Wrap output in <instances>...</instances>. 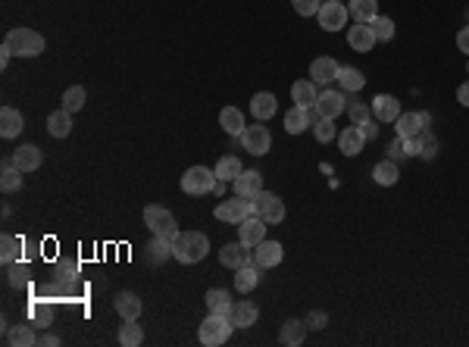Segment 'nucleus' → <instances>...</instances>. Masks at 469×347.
<instances>
[{"mask_svg": "<svg viewBox=\"0 0 469 347\" xmlns=\"http://www.w3.org/2000/svg\"><path fill=\"white\" fill-rule=\"evenodd\" d=\"M22 129H25L22 113L13 110V106H4V110H0V135H4V138H16Z\"/></svg>", "mask_w": 469, "mask_h": 347, "instance_id": "obj_25", "label": "nucleus"}, {"mask_svg": "<svg viewBox=\"0 0 469 347\" xmlns=\"http://www.w3.org/2000/svg\"><path fill=\"white\" fill-rule=\"evenodd\" d=\"M10 344H16V347H31V344H38V335L31 332V325H16V329L10 332Z\"/></svg>", "mask_w": 469, "mask_h": 347, "instance_id": "obj_42", "label": "nucleus"}, {"mask_svg": "<svg viewBox=\"0 0 469 347\" xmlns=\"http://www.w3.org/2000/svg\"><path fill=\"white\" fill-rule=\"evenodd\" d=\"M251 253H253V266H257V269H272V266H279L281 257H285L281 244L279 241H266V238Z\"/></svg>", "mask_w": 469, "mask_h": 347, "instance_id": "obj_11", "label": "nucleus"}, {"mask_svg": "<svg viewBox=\"0 0 469 347\" xmlns=\"http://www.w3.org/2000/svg\"><path fill=\"white\" fill-rule=\"evenodd\" d=\"M232 329H234V325L229 323V316L210 313V316H206L204 323H200V329H197L200 344H206V347H219V344H225V341H229V335H232Z\"/></svg>", "mask_w": 469, "mask_h": 347, "instance_id": "obj_4", "label": "nucleus"}, {"mask_svg": "<svg viewBox=\"0 0 469 347\" xmlns=\"http://www.w3.org/2000/svg\"><path fill=\"white\" fill-rule=\"evenodd\" d=\"M241 144H244L247 153L263 157V153H270V148H272V135L266 125H247V129L241 132Z\"/></svg>", "mask_w": 469, "mask_h": 347, "instance_id": "obj_9", "label": "nucleus"}, {"mask_svg": "<svg viewBox=\"0 0 469 347\" xmlns=\"http://www.w3.org/2000/svg\"><path fill=\"white\" fill-rule=\"evenodd\" d=\"M41 163H44V153L35 144H22V148L13 153V166L19 172H35V169H41Z\"/></svg>", "mask_w": 469, "mask_h": 347, "instance_id": "obj_15", "label": "nucleus"}, {"mask_svg": "<svg viewBox=\"0 0 469 347\" xmlns=\"http://www.w3.org/2000/svg\"><path fill=\"white\" fill-rule=\"evenodd\" d=\"M47 132H50L53 138H69V132H72V113L63 110V106H59L57 113H50V116H47Z\"/></svg>", "mask_w": 469, "mask_h": 347, "instance_id": "obj_27", "label": "nucleus"}, {"mask_svg": "<svg viewBox=\"0 0 469 347\" xmlns=\"http://www.w3.org/2000/svg\"><path fill=\"white\" fill-rule=\"evenodd\" d=\"M238 276H234V288L241 291V295H247V291H253L257 288V282H260V269L257 266H241V269H234Z\"/></svg>", "mask_w": 469, "mask_h": 347, "instance_id": "obj_36", "label": "nucleus"}, {"mask_svg": "<svg viewBox=\"0 0 469 347\" xmlns=\"http://www.w3.org/2000/svg\"><path fill=\"white\" fill-rule=\"evenodd\" d=\"M206 310L210 313H219V316H229V306H232V295L225 288H210L204 297Z\"/></svg>", "mask_w": 469, "mask_h": 347, "instance_id": "obj_30", "label": "nucleus"}, {"mask_svg": "<svg viewBox=\"0 0 469 347\" xmlns=\"http://www.w3.org/2000/svg\"><path fill=\"white\" fill-rule=\"evenodd\" d=\"M310 129V116H307V106H291L285 116V132L288 135H300V132Z\"/></svg>", "mask_w": 469, "mask_h": 347, "instance_id": "obj_33", "label": "nucleus"}, {"mask_svg": "<svg viewBox=\"0 0 469 347\" xmlns=\"http://www.w3.org/2000/svg\"><path fill=\"white\" fill-rule=\"evenodd\" d=\"M6 276H10V285H13V288H22V285H29V266H25V263H16V260H13L10 269H6Z\"/></svg>", "mask_w": 469, "mask_h": 347, "instance_id": "obj_43", "label": "nucleus"}, {"mask_svg": "<svg viewBox=\"0 0 469 347\" xmlns=\"http://www.w3.org/2000/svg\"><path fill=\"white\" fill-rule=\"evenodd\" d=\"M251 206H253V216H260L266 225H276L285 219V204H281V197L272 194V191H260V194L251 200Z\"/></svg>", "mask_w": 469, "mask_h": 347, "instance_id": "obj_6", "label": "nucleus"}, {"mask_svg": "<svg viewBox=\"0 0 469 347\" xmlns=\"http://www.w3.org/2000/svg\"><path fill=\"white\" fill-rule=\"evenodd\" d=\"M0 188L10 194V191H19L22 188V176H19V169L13 163H6L4 166V172H0Z\"/></svg>", "mask_w": 469, "mask_h": 347, "instance_id": "obj_40", "label": "nucleus"}, {"mask_svg": "<svg viewBox=\"0 0 469 347\" xmlns=\"http://www.w3.org/2000/svg\"><path fill=\"white\" fill-rule=\"evenodd\" d=\"M4 48H10V50H13V57H25V59H31V57H41L47 44H44V35H38L35 29H13L10 35H6Z\"/></svg>", "mask_w": 469, "mask_h": 347, "instance_id": "obj_2", "label": "nucleus"}, {"mask_svg": "<svg viewBox=\"0 0 469 347\" xmlns=\"http://www.w3.org/2000/svg\"><path fill=\"white\" fill-rule=\"evenodd\" d=\"M347 116H351V122H354V125H363L366 119H372V116H370V106H366L363 100H357V104L347 106Z\"/></svg>", "mask_w": 469, "mask_h": 347, "instance_id": "obj_45", "label": "nucleus"}, {"mask_svg": "<svg viewBox=\"0 0 469 347\" xmlns=\"http://www.w3.org/2000/svg\"><path fill=\"white\" fill-rule=\"evenodd\" d=\"M363 144H366V138H363V132H360V125H351V129H344L338 135V148L344 157H357V153L363 150Z\"/></svg>", "mask_w": 469, "mask_h": 347, "instance_id": "obj_22", "label": "nucleus"}, {"mask_svg": "<svg viewBox=\"0 0 469 347\" xmlns=\"http://www.w3.org/2000/svg\"><path fill=\"white\" fill-rule=\"evenodd\" d=\"M466 76H469V63H466Z\"/></svg>", "mask_w": 469, "mask_h": 347, "instance_id": "obj_58", "label": "nucleus"}, {"mask_svg": "<svg viewBox=\"0 0 469 347\" xmlns=\"http://www.w3.org/2000/svg\"><path fill=\"white\" fill-rule=\"evenodd\" d=\"M316 16H319V25H323L326 31H341L347 25V19H351V13H347V6L341 3V0H326Z\"/></svg>", "mask_w": 469, "mask_h": 347, "instance_id": "obj_8", "label": "nucleus"}, {"mask_svg": "<svg viewBox=\"0 0 469 347\" xmlns=\"http://www.w3.org/2000/svg\"><path fill=\"white\" fill-rule=\"evenodd\" d=\"M344 106H347L344 91H323L319 100H316V110H319V116H323V119L341 116V113H344Z\"/></svg>", "mask_w": 469, "mask_h": 347, "instance_id": "obj_18", "label": "nucleus"}, {"mask_svg": "<svg viewBox=\"0 0 469 347\" xmlns=\"http://www.w3.org/2000/svg\"><path fill=\"white\" fill-rule=\"evenodd\" d=\"M347 13H351L357 22H372L379 16V0H351L347 3Z\"/></svg>", "mask_w": 469, "mask_h": 347, "instance_id": "obj_32", "label": "nucleus"}, {"mask_svg": "<svg viewBox=\"0 0 469 347\" xmlns=\"http://www.w3.org/2000/svg\"><path fill=\"white\" fill-rule=\"evenodd\" d=\"M438 157V138L432 135V132H422V160H435Z\"/></svg>", "mask_w": 469, "mask_h": 347, "instance_id": "obj_46", "label": "nucleus"}, {"mask_svg": "<svg viewBox=\"0 0 469 347\" xmlns=\"http://www.w3.org/2000/svg\"><path fill=\"white\" fill-rule=\"evenodd\" d=\"M216 219H223V222H232V225H241L247 216H253V206L247 197H238L234 194V200H223V204H216Z\"/></svg>", "mask_w": 469, "mask_h": 347, "instance_id": "obj_7", "label": "nucleus"}, {"mask_svg": "<svg viewBox=\"0 0 469 347\" xmlns=\"http://www.w3.org/2000/svg\"><path fill=\"white\" fill-rule=\"evenodd\" d=\"M232 188H234V194L238 197H247V200H253L263 191V176H260L257 169H244L238 178L232 182Z\"/></svg>", "mask_w": 469, "mask_h": 347, "instance_id": "obj_14", "label": "nucleus"}, {"mask_svg": "<svg viewBox=\"0 0 469 347\" xmlns=\"http://www.w3.org/2000/svg\"><path fill=\"white\" fill-rule=\"evenodd\" d=\"M276 94L272 91H260V94H253L251 97V113L260 119V122H266V119H272L276 116Z\"/></svg>", "mask_w": 469, "mask_h": 347, "instance_id": "obj_23", "label": "nucleus"}, {"mask_svg": "<svg viewBox=\"0 0 469 347\" xmlns=\"http://www.w3.org/2000/svg\"><path fill=\"white\" fill-rule=\"evenodd\" d=\"M304 335H307V323L304 319H288L285 325H281V344H288V347H298V344H304Z\"/></svg>", "mask_w": 469, "mask_h": 347, "instance_id": "obj_31", "label": "nucleus"}, {"mask_svg": "<svg viewBox=\"0 0 469 347\" xmlns=\"http://www.w3.org/2000/svg\"><path fill=\"white\" fill-rule=\"evenodd\" d=\"M219 263L229 266V269H241V266H251L253 263V253L244 241H232L219 250Z\"/></svg>", "mask_w": 469, "mask_h": 347, "instance_id": "obj_10", "label": "nucleus"}, {"mask_svg": "<svg viewBox=\"0 0 469 347\" xmlns=\"http://www.w3.org/2000/svg\"><path fill=\"white\" fill-rule=\"evenodd\" d=\"M38 344H44V347H57V344H59V338L53 335V332H44V335L38 338Z\"/></svg>", "mask_w": 469, "mask_h": 347, "instance_id": "obj_54", "label": "nucleus"}, {"mask_svg": "<svg viewBox=\"0 0 469 347\" xmlns=\"http://www.w3.org/2000/svg\"><path fill=\"white\" fill-rule=\"evenodd\" d=\"M223 191H225V182H219V178H216V185H213V194L223 197Z\"/></svg>", "mask_w": 469, "mask_h": 347, "instance_id": "obj_57", "label": "nucleus"}, {"mask_svg": "<svg viewBox=\"0 0 469 347\" xmlns=\"http://www.w3.org/2000/svg\"><path fill=\"white\" fill-rule=\"evenodd\" d=\"M219 125H223L225 135H234V138H241V132L247 129V125H244V113H241L238 106H225V110L219 113Z\"/></svg>", "mask_w": 469, "mask_h": 347, "instance_id": "obj_26", "label": "nucleus"}, {"mask_svg": "<svg viewBox=\"0 0 469 347\" xmlns=\"http://www.w3.org/2000/svg\"><path fill=\"white\" fill-rule=\"evenodd\" d=\"M144 225L153 232V235L166 238V241H176V235H178L176 216H172V213L166 210V206H160V204L144 206Z\"/></svg>", "mask_w": 469, "mask_h": 347, "instance_id": "obj_3", "label": "nucleus"}, {"mask_svg": "<svg viewBox=\"0 0 469 347\" xmlns=\"http://www.w3.org/2000/svg\"><path fill=\"white\" fill-rule=\"evenodd\" d=\"M291 100H294V106H316V100H319L316 82H313V78L294 82V85H291Z\"/></svg>", "mask_w": 469, "mask_h": 347, "instance_id": "obj_21", "label": "nucleus"}, {"mask_svg": "<svg viewBox=\"0 0 469 347\" xmlns=\"http://www.w3.org/2000/svg\"><path fill=\"white\" fill-rule=\"evenodd\" d=\"M210 253V238L204 232H178L172 241V257L185 266H194Z\"/></svg>", "mask_w": 469, "mask_h": 347, "instance_id": "obj_1", "label": "nucleus"}, {"mask_svg": "<svg viewBox=\"0 0 469 347\" xmlns=\"http://www.w3.org/2000/svg\"><path fill=\"white\" fill-rule=\"evenodd\" d=\"M213 172H216L219 182H234V178H238L241 172H244V166H241V160H238V157H232V153H229V157L219 160L216 169H213Z\"/></svg>", "mask_w": 469, "mask_h": 347, "instance_id": "obj_34", "label": "nucleus"}, {"mask_svg": "<svg viewBox=\"0 0 469 347\" xmlns=\"http://www.w3.org/2000/svg\"><path fill=\"white\" fill-rule=\"evenodd\" d=\"M457 48L469 57V25H466V29H460V31H457Z\"/></svg>", "mask_w": 469, "mask_h": 347, "instance_id": "obj_53", "label": "nucleus"}, {"mask_svg": "<svg viewBox=\"0 0 469 347\" xmlns=\"http://www.w3.org/2000/svg\"><path fill=\"white\" fill-rule=\"evenodd\" d=\"M360 132H363V138H366V141H372V138L379 135V125H375V119H366V122L360 125Z\"/></svg>", "mask_w": 469, "mask_h": 347, "instance_id": "obj_52", "label": "nucleus"}, {"mask_svg": "<svg viewBox=\"0 0 469 347\" xmlns=\"http://www.w3.org/2000/svg\"><path fill=\"white\" fill-rule=\"evenodd\" d=\"M338 82H341V91H360L366 85V76L360 69H354V66H344V69H338Z\"/></svg>", "mask_w": 469, "mask_h": 347, "instance_id": "obj_37", "label": "nucleus"}, {"mask_svg": "<svg viewBox=\"0 0 469 347\" xmlns=\"http://www.w3.org/2000/svg\"><path fill=\"white\" fill-rule=\"evenodd\" d=\"M404 150H407V157H422V132L404 138Z\"/></svg>", "mask_w": 469, "mask_h": 347, "instance_id": "obj_49", "label": "nucleus"}, {"mask_svg": "<svg viewBox=\"0 0 469 347\" xmlns=\"http://www.w3.org/2000/svg\"><path fill=\"white\" fill-rule=\"evenodd\" d=\"M116 313L122 319H138L141 316V310H144V304H141V297L135 295V291H119L116 295Z\"/></svg>", "mask_w": 469, "mask_h": 347, "instance_id": "obj_24", "label": "nucleus"}, {"mask_svg": "<svg viewBox=\"0 0 469 347\" xmlns=\"http://www.w3.org/2000/svg\"><path fill=\"white\" fill-rule=\"evenodd\" d=\"M291 3H294V13H298V16H307V19L316 16L319 6H323L319 0H291Z\"/></svg>", "mask_w": 469, "mask_h": 347, "instance_id": "obj_48", "label": "nucleus"}, {"mask_svg": "<svg viewBox=\"0 0 469 347\" xmlns=\"http://www.w3.org/2000/svg\"><path fill=\"white\" fill-rule=\"evenodd\" d=\"M372 178H375V185H382V188L398 185V178H400L398 163H394V160H382V163H375L372 166Z\"/></svg>", "mask_w": 469, "mask_h": 347, "instance_id": "obj_28", "label": "nucleus"}, {"mask_svg": "<svg viewBox=\"0 0 469 347\" xmlns=\"http://www.w3.org/2000/svg\"><path fill=\"white\" fill-rule=\"evenodd\" d=\"M31 319H35L38 325H50L53 323V306L50 304H35L31 306Z\"/></svg>", "mask_w": 469, "mask_h": 347, "instance_id": "obj_47", "label": "nucleus"}, {"mask_svg": "<svg viewBox=\"0 0 469 347\" xmlns=\"http://www.w3.org/2000/svg\"><path fill=\"white\" fill-rule=\"evenodd\" d=\"M10 57H13V50H10V48H4V50H0V69H6V63H10Z\"/></svg>", "mask_w": 469, "mask_h": 347, "instance_id": "obj_56", "label": "nucleus"}, {"mask_svg": "<svg viewBox=\"0 0 469 347\" xmlns=\"http://www.w3.org/2000/svg\"><path fill=\"white\" fill-rule=\"evenodd\" d=\"M19 250H22V241H19L16 235H4V238H0V260H4L6 266H10L13 260H19Z\"/></svg>", "mask_w": 469, "mask_h": 347, "instance_id": "obj_38", "label": "nucleus"}, {"mask_svg": "<svg viewBox=\"0 0 469 347\" xmlns=\"http://www.w3.org/2000/svg\"><path fill=\"white\" fill-rule=\"evenodd\" d=\"M370 29H372L375 41H391V38H394V22L388 16H375L370 22Z\"/></svg>", "mask_w": 469, "mask_h": 347, "instance_id": "obj_41", "label": "nucleus"}, {"mask_svg": "<svg viewBox=\"0 0 469 347\" xmlns=\"http://www.w3.org/2000/svg\"><path fill=\"white\" fill-rule=\"evenodd\" d=\"M266 238V222L260 216H247L244 222L238 225V241H244L247 248H257Z\"/></svg>", "mask_w": 469, "mask_h": 347, "instance_id": "obj_17", "label": "nucleus"}, {"mask_svg": "<svg viewBox=\"0 0 469 347\" xmlns=\"http://www.w3.org/2000/svg\"><path fill=\"white\" fill-rule=\"evenodd\" d=\"M326 323H328V316L319 310H313L310 316H307V329H326Z\"/></svg>", "mask_w": 469, "mask_h": 347, "instance_id": "obj_51", "label": "nucleus"}, {"mask_svg": "<svg viewBox=\"0 0 469 347\" xmlns=\"http://www.w3.org/2000/svg\"><path fill=\"white\" fill-rule=\"evenodd\" d=\"M213 185H216V172L206 169V166H191V169H185V176H182V191L191 194V197L213 194Z\"/></svg>", "mask_w": 469, "mask_h": 347, "instance_id": "obj_5", "label": "nucleus"}, {"mask_svg": "<svg viewBox=\"0 0 469 347\" xmlns=\"http://www.w3.org/2000/svg\"><path fill=\"white\" fill-rule=\"evenodd\" d=\"M457 100H460V106H469V82H463L457 88Z\"/></svg>", "mask_w": 469, "mask_h": 347, "instance_id": "obj_55", "label": "nucleus"}, {"mask_svg": "<svg viewBox=\"0 0 469 347\" xmlns=\"http://www.w3.org/2000/svg\"><path fill=\"white\" fill-rule=\"evenodd\" d=\"M372 116L379 119V122H394V119L400 116V100L391 94H379L372 100Z\"/></svg>", "mask_w": 469, "mask_h": 347, "instance_id": "obj_19", "label": "nucleus"}, {"mask_svg": "<svg viewBox=\"0 0 469 347\" xmlns=\"http://www.w3.org/2000/svg\"><path fill=\"white\" fill-rule=\"evenodd\" d=\"M260 310L251 304V300H232L229 306V323L234 325V329H251L253 323H257Z\"/></svg>", "mask_w": 469, "mask_h": 347, "instance_id": "obj_13", "label": "nucleus"}, {"mask_svg": "<svg viewBox=\"0 0 469 347\" xmlns=\"http://www.w3.org/2000/svg\"><path fill=\"white\" fill-rule=\"evenodd\" d=\"M338 69H341V66L335 63L332 57H319V59H313V63H310V78H313V82H319V85H328V82L338 78Z\"/></svg>", "mask_w": 469, "mask_h": 347, "instance_id": "obj_20", "label": "nucleus"}, {"mask_svg": "<svg viewBox=\"0 0 469 347\" xmlns=\"http://www.w3.org/2000/svg\"><path fill=\"white\" fill-rule=\"evenodd\" d=\"M85 97H88V91H85L82 85H72V88H66V94H63V110H69V113L82 110V106H85Z\"/></svg>", "mask_w": 469, "mask_h": 347, "instance_id": "obj_39", "label": "nucleus"}, {"mask_svg": "<svg viewBox=\"0 0 469 347\" xmlns=\"http://www.w3.org/2000/svg\"><path fill=\"white\" fill-rule=\"evenodd\" d=\"M407 157V150H404V138H394L391 144H388V160H394V163H398V160H404Z\"/></svg>", "mask_w": 469, "mask_h": 347, "instance_id": "obj_50", "label": "nucleus"}, {"mask_svg": "<svg viewBox=\"0 0 469 347\" xmlns=\"http://www.w3.org/2000/svg\"><path fill=\"white\" fill-rule=\"evenodd\" d=\"M144 257H147V263H153V266L166 263V260L172 257V241H166V238L153 235V241L144 248Z\"/></svg>", "mask_w": 469, "mask_h": 347, "instance_id": "obj_29", "label": "nucleus"}, {"mask_svg": "<svg viewBox=\"0 0 469 347\" xmlns=\"http://www.w3.org/2000/svg\"><path fill=\"white\" fill-rule=\"evenodd\" d=\"M347 44H351V50H357V53H370L379 41H375L370 22H360V25H351V29H347Z\"/></svg>", "mask_w": 469, "mask_h": 347, "instance_id": "obj_16", "label": "nucleus"}, {"mask_svg": "<svg viewBox=\"0 0 469 347\" xmlns=\"http://www.w3.org/2000/svg\"><path fill=\"white\" fill-rule=\"evenodd\" d=\"M428 122H432L428 113H400V116L394 119V125H398V138L419 135V132L428 129Z\"/></svg>", "mask_w": 469, "mask_h": 347, "instance_id": "obj_12", "label": "nucleus"}, {"mask_svg": "<svg viewBox=\"0 0 469 347\" xmlns=\"http://www.w3.org/2000/svg\"><path fill=\"white\" fill-rule=\"evenodd\" d=\"M141 341H144V329L138 325V319H125V325H119V344L138 347Z\"/></svg>", "mask_w": 469, "mask_h": 347, "instance_id": "obj_35", "label": "nucleus"}, {"mask_svg": "<svg viewBox=\"0 0 469 347\" xmlns=\"http://www.w3.org/2000/svg\"><path fill=\"white\" fill-rule=\"evenodd\" d=\"M313 132H316V141L319 144H328L338 138V132H335V119H319L316 125H313Z\"/></svg>", "mask_w": 469, "mask_h": 347, "instance_id": "obj_44", "label": "nucleus"}]
</instances>
